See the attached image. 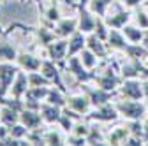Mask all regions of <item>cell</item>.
Wrapping results in <instances>:
<instances>
[{
    "label": "cell",
    "mask_w": 148,
    "mask_h": 146,
    "mask_svg": "<svg viewBox=\"0 0 148 146\" xmlns=\"http://www.w3.org/2000/svg\"><path fill=\"white\" fill-rule=\"evenodd\" d=\"M115 106L123 120H143L146 116V100H134L125 97H115Z\"/></svg>",
    "instance_id": "obj_1"
},
{
    "label": "cell",
    "mask_w": 148,
    "mask_h": 146,
    "mask_svg": "<svg viewBox=\"0 0 148 146\" xmlns=\"http://www.w3.org/2000/svg\"><path fill=\"white\" fill-rule=\"evenodd\" d=\"M0 2H2V0H0Z\"/></svg>",
    "instance_id": "obj_45"
},
{
    "label": "cell",
    "mask_w": 148,
    "mask_h": 146,
    "mask_svg": "<svg viewBox=\"0 0 148 146\" xmlns=\"http://www.w3.org/2000/svg\"><path fill=\"white\" fill-rule=\"evenodd\" d=\"M0 121H2L4 125H7V127L18 123L20 121V111H16V109L11 107V106L0 104Z\"/></svg>",
    "instance_id": "obj_25"
},
{
    "label": "cell",
    "mask_w": 148,
    "mask_h": 146,
    "mask_svg": "<svg viewBox=\"0 0 148 146\" xmlns=\"http://www.w3.org/2000/svg\"><path fill=\"white\" fill-rule=\"evenodd\" d=\"M145 144V139L143 137H139V136H129L127 137V141H125V144L123 146H143Z\"/></svg>",
    "instance_id": "obj_37"
},
{
    "label": "cell",
    "mask_w": 148,
    "mask_h": 146,
    "mask_svg": "<svg viewBox=\"0 0 148 146\" xmlns=\"http://www.w3.org/2000/svg\"><path fill=\"white\" fill-rule=\"evenodd\" d=\"M44 130L46 127H39V129H32L27 136L28 143L30 144H35V146H44Z\"/></svg>",
    "instance_id": "obj_32"
},
{
    "label": "cell",
    "mask_w": 148,
    "mask_h": 146,
    "mask_svg": "<svg viewBox=\"0 0 148 146\" xmlns=\"http://www.w3.org/2000/svg\"><path fill=\"white\" fill-rule=\"evenodd\" d=\"M32 35L35 37V41H37V44H39L42 49L48 46V44H51L55 39H58L57 37V33H55V30L51 28V27H46V25H39V27H34V32H32Z\"/></svg>",
    "instance_id": "obj_19"
},
{
    "label": "cell",
    "mask_w": 148,
    "mask_h": 146,
    "mask_svg": "<svg viewBox=\"0 0 148 146\" xmlns=\"http://www.w3.org/2000/svg\"><path fill=\"white\" fill-rule=\"evenodd\" d=\"M88 0H78V4H86Z\"/></svg>",
    "instance_id": "obj_42"
},
{
    "label": "cell",
    "mask_w": 148,
    "mask_h": 146,
    "mask_svg": "<svg viewBox=\"0 0 148 146\" xmlns=\"http://www.w3.org/2000/svg\"><path fill=\"white\" fill-rule=\"evenodd\" d=\"M67 48H69V39L58 37L44 48V55H46V58L53 60L55 63H58L64 69V63L67 60Z\"/></svg>",
    "instance_id": "obj_7"
},
{
    "label": "cell",
    "mask_w": 148,
    "mask_h": 146,
    "mask_svg": "<svg viewBox=\"0 0 148 146\" xmlns=\"http://www.w3.org/2000/svg\"><path fill=\"white\" fill-rule=\"evenodd\" d=\"M27 88H28V76H27L25 70L20 69V70H18V74H16V79L12 81V86L9 90V95L16 97V99H23Z\"/></svg>",
    "instance_id": "obj_21"
},
{
    "label": "cell",
    "mask_w": 148,
    "mask_h": 146,
    "mask_svg": "<svg viewBox=\"0 0 148 146\" xmlns=\"http://www.w3.org/2000/svg\"><path fill=\"white\" fill-rule=\"evenodd\" d=\"M79 86H81L83 92L88 95V99H90V102H92L94 107H99L102 104H108L111 100H115V97L118 95L116 92H108V90H104V88H101V86H97L94 83H83Z\"/></svg>",
    "instance_id": "obj_5"
},
{
    "label": "cell",
    "mask_w": 148,
    "mask_h": 146,
    "mask_svg": "<svg viewBox=\"0 0 148 146\" xmlns=\"http://www.w3.org/2000/svg\"><path fill=\"white\" fill-rule=\"evenodd\" d=\"M64 144L65 137L62 136V132L49 125V129L44 130V146H64Z\"/></svg>",
    "instance_id": "obj_27"
},
{
    "label": "cell",
    "mask_w": 148,
    "mask_h": 146,
    "mask_svg": "<svg viewBox=\"0 0 148 146\" xmlns=\"http://www.w3.org/2000/svg\"><path fill=\"white\" fill-rule=\"evenodd\" d=\"M122 2H123V5H125L127 9H131V11H134L136 7L143 5V2H145V0H122Z\"/></svg>",
    "instance_id": "obj_38"
},
{
    "label": "cell",
    "mask_w": 148,
    "mask_h": 146,
    "mask_svg": "<svg viewBox=\"0 0 148 146\" xmlns=\"http://www.w3.org/2000/svg\"><path fill=\"white\" fill-rule=\"evenodd\" d=\"M94 33L97 35L99 39H102V41H106V39H108L109 27L106 25V21H104V18H102V16H97V20H95V30H94Z\"/></svg>",
    "instance_id": "obj_35"
},
{
    "label": "cell",
    "mask_w": 148,
    "mask_h": 146,
    "mask_svg": "<svg viewBox=\"0 0 148 146\" xmlns=\"http://www.w3.org/2000/svg\"><path fill=\"white\" fill-rule=\"evenodd\" d=\"M122 32H123L125 39H127L129 42L139 44V42L143 41V33H145V30H143L141 27H138L136 23H127V25L122 28Z\"/></svg>",
    "instance_id": "obj_26"
},
{
    "label": "cell",
    "mask_w": 148,
    "mask_h": 146,
    "mask_svg": "<svg viewBox=\"0 0 148 146\" xmlns=\"http://www.w3.org/2000/svg\"><path fill=\"white\" fill-rule=\"evenodd\" d=\"M65 144H67V146H85V144H88V143H86V137H83V136L67 134V136H65Z\"/></svg>",
    "instance_id": "obj_36"
},
{
    "label": "cell",
    "mask_w": 148,
    "mask_h": 146,
    "mask_svg": "<svg viewBox=\"0 0 148 146\" xmlns=\"http://www.w3.org/2000/svg\"><path fill=\"white\" fill-rule=\"evenodd\" d=\"M2 2H4V0H2Z\"/></svg>",
    "instance_id": "obj_46"
},
{
    "label": "cell",
    "mask_w": 148,
    "mask_h": 146,
    "mask_svg": "<svg viewBox=\"0 0 148 146\" xmlns=\"http://www.w3.org/2000/svg\"><path fill=\"white\" fill-rule=\"evenodd\" d=\"M27 76H28V86H51V81L42 74L41 70L27 72Z\"/></svg>",
    "instance_id": "obj_30"
},
{
    "label": "cell",
    "mask_w": 148,
    "mask_h": 146,
    "mask_svg": "<svg viewBox=\"0 0 148 146\" xmlns=\"http://www.w3.org/2000/svg\"><path fill=\"white\" fill-rule=\"evenodd\" d=\"M86 48L94 51L101 60H109L111 55H113V51L109 49V46L106 44V41L99 39L94 32H92V33H86Z\"/></svg>",
    "instance_id": "obj_14"
},
{
    "label": "cell",
    "mask_w": 148,
    "mask_h": 146,
    "mask_svg": "<svg viewBox=\"0 0 148 146\" xmlns=\"http://www.w3.org/2000/svg\"><path fill=\"white\" fill-rule=\"evenodd\" d=\"M42 63V58L39 55H34L30 51H20L16 57V65L25 72H32V70H39Z\"/></svg>",
    "instance_id": "obj_13"
},
{
    "label": "cell",
    "mask_w": 148,
    "mask_h": 146,
    "mask_svg": "<svg viewBox=\"0 0 148 146\" xmlns=\"http://www.w3.org/2000/svg\"><path fill=\"white\" fill-rule=\"evenodd\" d=\"M115 0H88L86 2V7L94 12L95 16H104L106 11L109 9V5L113 4Z\"/></svg>",
    "instance_id": "obj_29"
},
{
    "label": "cell",
    "mask_w": 148,
    "mask_h": 146,
    "mask_svg": "<svg viewBox=\"0 0 148 146\" xmlns=\"http://www.w3.org/2000/svg\"><path fill=\"white\" fill-rule=\"evenodd\" d=\"M57 37H64V39H69L71 35L78 30V16L74 18H62L58 23H55L53 27Z\"/></svg>",
    "instance_id": "obj_18"
},
{
    "label": "cell",
    "mask_w": 148,
    "mask_h": 146,
    "mask_svg": "<svg viewBox=\"0 0 148 146\" xmlns=\"http://www.w3.org/2000/svg\"><path fill=\"white\" fill-rule=\"evenodd\" d=\"M129 136H131V130H129V125L125 121L122 125H116V127H113V129H109L106 132V141L111 146H118V144H125Z\"/></svg>",
    "instance_id": "obj_17"
},
{
    "label": "cell",
    "mask_w": 148,
    "mask_h": 146,
    "mask_svg": "<svg viewBox=\"0 0 148 146\" xmlns=\"http://www.w3.org/2000/svg\"><path fill=\"white\" fill-rule=\"evenodd\" d=\"M20 121L27 127L28 130L32 129H39V127H44V120L41 116L39 109H30V107H23V111L20 113Z\"/></svg>",
    "instance_id": "obj_16"
},
{
    "label": "cell",
    "mask_w": 148,
    "mask_h": 146,
    "mask_svg": "<svg viewBox=\"0 0 148 146\" xmlns=\"http://www.w3.org/2000/svg\"><path fill=\"white\" fill-rule=\"evenodd\" d=\"M86 48V33H83L81 30H76L71 37H69V48H67V58L79 55L83 49Z\"/></svg>",
    "instance_id": "obj_22"
},
{
    "label": "cell",
    "mask_w": 148,
    "mask_h": 146,
    "mask_svg": "<svg viewBox=\"0 0 148 146\" xmlns=\"http://www.w3.org/2000/svg\"><path fill=\"white\" fill-rule=\"evenodd\" d=\"M65 106L69 109H72V111H76L78 115H81V116H86L92 111V107H94L92 102H90V99H88V95L83 92V90L79 93H67Z\"/></svg>",
    "instance_id": "obj_9"
},
{
    "label": "cell",
    "mask_w": 148,
    "mask_h": 146,
    "mask_svg": "<svg viewBox=\"0 0 148 146\" xmlns=\"http://www.w3.org/2000/svg\"><path fill=\"white\" fill-rule=\"evenodd\" d=\"M74 120L67 111H64V107H62V116H60V121H58V127L62 129V132H65V134H71V130H72V127H74Z\"/></svg>",
    "instance_id": "obj_34"
},
{
    "label": "cell",
    "mask_w": 148,
    "mask_h": 146,
    "mask_svg": "<svg viewBox=\"0 0 148 146\" xmlns=\"http://www.w3.org/2000/svg\"><path fill=\"white\" fill-rule=\"evenodd\" d=\"M39 111H41V116H42V120H44L46 125H58L60 116H62V107L60 106L51 104L48 100H42Z\"/></svg>",
    "instance_id": "obj_15"
},
{
    "label": "cell",
    "mask_w": 148,
    "mask_h": 146,
    "mask_svg": "<svg viewBox=\"0 0 148 146\" xmlns=\"http://www.w3.org/2000/svg\"><path fill=\"white\" fill-rule=\"evenodd\" d=\"M141 44L148 49V28L145 30V33H143V41H141Z\"/></svg>",
    "instance_id": "obj_40"
},
{
    "label": "cell",
    "mask_w": 148,
    "mask_h": 146,
    "mask_svg": "<svg viewBox=\"0 0 148 146\" xmlns=\"http://www.w3.org/2000/svg\"><path fill=\"white\" fill-rule=\"evenodd\" d=\"M85 118L90 121H99V123H115V121H118L120 113H118L115 102L111 100V102L102 104L99 107H92V111Z\"/></svg>",
    "instance_id": "obj_4"
},
{
    "label": "cell",
    "mask_w": 148,
    "mask_h": 146,
    "mask_svg": "<svg viewBox=\"0 0 148 146\" xmlns=\"http://www.w3.org/2000/svg\"><path fill=\"white\" fill-rule=\"evenodd\" d=\"M64 70L71 72L72 78L76 79L78 85H83V83H94V70H88L81 58H79V55H74V57H69L64 63Z\"/></svg>",
    "instance_id": "obj_3"
},
{
    "label": "cell",
    "mask_w": 148,
    "mask_h": 146,
    "mask_svg": "<svg viewBox=\"0 0 148 146\" xmlns=\"http://www.w3.org/2000/svg\"><path fill=\"white\" fill-rule=\"evenodd\" d=\"M146 116H148V99H146Z\"/></svg>",
    "instance_id": "obj_43"
},
{
    "label": "cell",
    "mask_w": 148,
    "mask_h": 146,
    "mask_svg": "<svg viewBox=\"0 0 148 146\" xmlns=\"http://www.w3.org/2000/svg\"><path fill=\"white\" fill-rule=\"evenodd\" d=\"M18 53L16 46L7 41V35H0V62H16Z\"/></svg>",
    "instance_id": "obj_23"
},
{
    "label": "cell",
    "mask_w": 148,
    "mask_h": 146,
    "mask_svg": "<svg viewBox=\"0 0 148 146\" xmlns=\"http://www.w3.org/2000/svg\"><path fill=\"white\" fill-rule=\"evenodd\" d=\"M79 58H81V62H83V65L88 69V70H95L99 65H101V58L97 57V55L92 51V49H88V48H85L81 53H79Z\"/></svg>",
    "instance_id": "obj_28"
},
{
    "label": "cell",
    "mask_w": 148,
    "mask_h": 146,
    "mask_svg": "<svg viewBox=\"0 0 148 146\" xmlns=\"http://www.w3.org/2000/svg\"><path fill=\"white\" fill-rule=\"evenodd\" d=\"M20 67L16 62H0V99L9 95V90L12 86V81L16 79V74Z\"/></svg>",
    "instance_id": "obj_6"
},
{
    "label": "cell",
    "mask_w": 148,
    "mask_h": 146,
    "mask_svg": "<svg viewBox=\"0 0 148 146\" xmlns=\"http://www.w3.org/2000/svg\"><path fill=\"white\" fill-rule=\"evenodd\" d=\"M132 21H134L138 27H141L143 30L148 28V12L145 11L143 5H139V7H136V9L132 11Z\"/></svg>",
    "instance_id": "obj_31"
},
{
    "label": "cell",
    "mask_w": 148,
    "mask_h": 146,
    "mask_svg": "<svg viewBox=\"0 0 148 146\" xmlns=\"http://www.w3.org/2000/svg\"><path fill=\"white\" fill-rule=\"evenodd\" d=\"M28 132H30V130L27 129L21 121H18V123H14V125L9 127V136L14 137V139H27Z\"/></svg>",
    "instance_id": "obj_33"
},
{
    "label": "cell",
    "mask_w": 148,
    "mask_h": 146,
    "mask_svg": "<svg viewBox=\"0 0 148 146\" xmlns=\"http://www.w3.org/2000/svg\"><path fill=\"white\" fill-rule=\"evenodd\" d=\"M118 97L125 99H134V100H143L145 92H143V79L139 78H129L123 79L120 88H118Z\"/></svg>",
    "instance_id": "obj_8"
},
{
    "label": "cell",
    "mask_w": 148,
    "mask_h": 146,
    "mask_svg": "<svg viewBox=\"0 0 148 146\" xmlns=\"http://www.w3.org/2000/svg\"><path fill=\"white\" fill-rule=\"evenodd\" d=\"M76 9H78V30H81L83 33H92L95 30L97 16L86 7V4H78Z\"/></svg>",
    "instance_id": "obj_12"
},
{
    "label": "cell",
    "mask_w": 148,
    "mask_h": 146,
    "mask_svg": "<svg viewBox=\"0 0 148 146\" xmlns=\"http://www.w3.org/2000/svg\"><path fill=\"white\" fill-rule=\"evenodd\" d=\"M143 7H145V9H148V0H145V2H143Z\"/></svg>",
    "instance_id": "obj_41"
},
{
    "label": "cell",
    "mask_w": 148,
    "mask_h": 146,
    "mask_svg": "<svg viewBox=\"0 0 148 146\" xmlns=\"http://www.w3.org/2000/svg\"><path fill=\"white\" fill-rule=\"evenodd\" d=\"M106 44L109 46V49L113 51V53H115V51L122 53V51L127 48L129 41L125 39V35H123V32H122L120 28H109V33H108Z\"/></svg>",
    "instance_id": "obj_20"
},
{
    "label": "cell",
    "mask_w": 148,
    "mask_h": 146,
    "mask_svg": "<svg viewBox=\"0 0 148 146\" xmlns=\"http://www.w3.org/2000/svg\"><path fill=\"white\" fill-rule=\"evenodd\" d=\"M46 2H49L48 5H44V0L39 4V11L42 14V25L46 27H55V23H58L62 20V12H60V2H57V0H46Z\"/></svg>",
    "instance_id": "obj_10"
},
{
    "label": "cell",
    "mask_w": 148,
    "mask_h": 146,
    "mask_svg": "<svg viewBox=\"0 0 148 146\" xmlns=\"http://www.w3.org/2000/svg\"><path fill=\"white\" fill-rule=\"evenodd\" d=\"M7 136H9V127H7V125H4L2 121H0V141L5 139Z\"/></svg>",
    "instance_id": "obj_39"
},
{
    "label": "cell",
    "mask_w": 148,
    "mask_h": 146,
    "mask_svg": "<svg viewBox=\"0 0 148 146\" xmlns=\"http://www.w3.org/2000/svg\"><path fill=\"white\" fill-rule=\"evenodd\" d=\"M60 65L58 63H55L53 60H49V58H42V63H41V72L51 81V85H55V86H58V88H62L65 93H69V90L65 88V85H64V81H62V76H60Z\"/></svg>",
    "instance_id": "obj_11"
},
{
    "label": "cell",
    "mask_w": 148,
    "mask_h": 146,
    "mask_svg": "<svg viewBox=\"0 0 148 146\" xmlns=\"http://www.w3.org/2000/svg\"><path fill=\"white\" fill-rule=\"evenodd\" d=\"M102 18H104V21L109 28H120L122 30L127 23L132 21V11L127 9L122 0H115Z\"/></svg>",
    "instance_id": "obj_2"
},
{
    "label": "cell",
    "mask_w": 148,
    "mask_h": 146,
    "mask_svg": "<svg viewBox=\"0 0 148 146\" xmlns=\"http://www.w3.org/2000/svg\"><path fill=\"white\" fill-rule=\"evenodd\" d=\"M86 143L95 146V144H108L106 141V132H102L99 121H90V132L86 136Z\"/></svg>",
    "instance_id": "obj_24"
},
{
    "label": "cell",
    "mask_w": 148,
    "mask_h": 146,
    "mask_svg": "<svg viewBox=\"0 0 148 146\" xmlns=\"http://www.w3.org/2000/svg\"><path fill=\"white\" fill-rule=\"evenodd\" d=\"M57 2H64V0H57Z\"/></svg>",
    "instance_id": "obj_44"
}]
</instances>
